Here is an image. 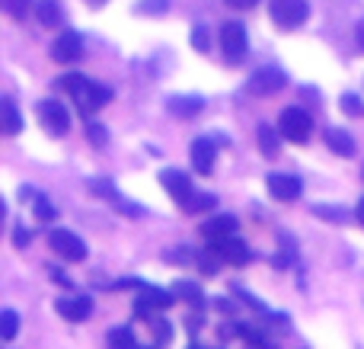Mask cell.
<instances>
[{"label": "cell", "instance_id": "6da1fadb", "mask_svg": "<svg viewBox=\"0 0 364 349\" xmlns=\"http://www.w3.org/2000/svg\"><path fill=\"white\" fill-rule=\"evenodd\" d=\"M58 87L68 90V93L74 96L77 113H80V115L100 113V109L106 106L109 100H112V90H109L106 83H93V80H87L83 74H68V77H61V80H58Z\"/></svg>", "mask_w": 364, "mask_h": 349}, {"label": "cell", "instance_id": "d6986e66", "mask_svg": "<svg viewBox=\"0 0 364 349\" xmlns=\"http://www.w3.org/2000/svg\"><path fill=\"white\" fill-rule=\"evenodd\" d=\"M282 132H275L272 125H259L256 132V141H259V151L265 154V157H275L278 154V145H282V138H278Z\"/></svg>", "mask_w": 364, "mask_h": 349}, {"label": "cell", "instance_id": "f35d334b", "mask_svg": "<svg viewBox=\"0 0 364 349\" xmlns=\"http://www.w3.org/2000/svg\"><path fill=\"white\" fill-rule=\"evenodd\" d=\"M361 179H364V167H361Z\"/></svg>", "mask_w": 364, "mask_h": 349}, {"label": "cell", "instance_id": "603a6c76", "mask_svg": "<svg viewBox=\"0 0 364 349\" xmlns=\"http://www.w3.org/2000/svg\"><path fill=\"white\" fill-rule=\"evenodd\" d=\"M6 10V16L16 19V23H23L29 13H36V0H0Z\"/></svg>", "mask_w": 364, "mask_h": 349}, {"label": "cell", "instance_id": "7c38bea8", "mask_svg": "<svg viewBox=\"0 0 364 349\" xmlns=\"http://www.w3.org/2000/svg\"><path fill=\"white\" fill-rule=\"evenodd\" d=\"M301 179L288 177V173H269V192L278 202H297L301 199Z\"/></svg>", "mask_w": 364, "mask_h": 349}, {"label": "cell", "instance_id": "8d00e7d4", "mask_svg": "<svg viewBox=\"0 0 364 349\" xmlns=\"http://www.w3.org/2000/svg\"><path fill=\"white\" fill-rule=\"evenodd\" d=\"M355 38H358V45H361V48H364V19H361V23H358V26H355Z\"/></svg>", "mask_w": 364, "mask_h": 349}, {"label": "cell", "instance_id": "1f68e13d", "mask_svg": "<svg viewBox=\"0 0 364 349\" xmlns=\"http://www.w3.org/2000/svg\"><path fill=\"white\" fill-rule=\"evenodd\" d=\"M87 132H90V141H93L96 147L106 145V141H109V128H106V125H96V122H90Z\"/></svg>", "mask_w": 364, "mask_h": 349}, {"label": "cell", "instance_id": "83f0119b", "mask_svg": "<svg viewBox=\"0 0 364 349\" xmlns=\"http://www.w3.org/2000/svg\"><path fill=\"white\" fill-rule=\"evenodd\" d=\"M314 212H316L320 218H326V222H336V224L348 222L346 209H339V205H314Z\"/></svg>", "mask_w": 364, "mask_h": 349}, {"label": "cell", "instance_id": "277c9868", "mask_svg": "<svg viewBox=\"0 0 364 349\" xmlns=\"http://www.w3.org/2000/svg\"><path fill=\"white\" fill-rule=\"evenodd\" d=\"M284 87H288V74H284L282 68H275V64L259 68L256 74L250 77V83H246V90H250L252 96H275V93H282Z\"/></svg>", "mask_w": 364, "mask_h": 349}, {"label": "cell", "instance_id": "d590c367", "mask_svg": "<svg viewBox=\"0 0 364 349\" xmlns=\"http://www.w3.org/2000/svg\"><path fill=\"white\" fill-rule=\"evenodd\" d=\"M355 218H358V224L364 228V199H358V205H355Z\"/></svg>", "mask_w": 364, "mask_h": 349}, {"label": "cell", "instance_id": "f1b7e54d", "mask_svg": "<svg viewBox=\"0 0 364 349\" xmlns=\"http://www.w3.org/2000/svg\"><path fill=\"white\" fill-rule=\"evenodd\" d=\"M192 48L198 51V55H205V51L211 48V38H208L205 26H195V29H192Z\"/></svg>", "mask_w": 364, "mask_h": 349}, {"label": "cell", "instance_id": "8992f818", "mask_svg": "<svg viewBox=\"0 0 364 349\" xmlns=\"http://www.w3.org/2000/svg\"><path fill=\"white\" fill-rule=\"evenodd\" d=\"M220 48H224V58L230 64L246 61V48H250V42H246L243 23H224L220 26Z\"/></svg>", "mask_w": 364, "mask_h": 349}, {"label": "cell", "instance_id": "2e32d148", "mask_svg": "<svg viewBox=\"0 0 364 349\" xmlns=\"http://www.w3.org/2000/svg\"><path fill=\"white\" fill-rule=\"evenodd\" d=\"M326 145H329V151L339 154V157H355V138L346 132V128H329Z\"/></svg>", "mask_w": 364, "mask_h": 349}, {"label": "cell", "instance_id": "7a4b0ae2", "mask_svg": "<svg viewBox=\"0 0 364 349\" xmlns=\"http://www.w3.org/2000/svg\"><path fill=\"white\" fill-rule=\"evenodd\" d=\"M278 132L291 141V145H304L314 135V119H310L307 109L301 106H288L282 109V119H278Z\"/></svg>", "mask_w": 364, "mask_h": 349}, {"label": "cell", "instance_id": "4dcf8cb0", "mask_svg": "<svg viewBox=\"0 0 364 349\" xmlns=\"http://www.w3.org/2000/svg\"><path fill=\"white\" fill-rule=\"evenodd\" d=\"M93 192H96V196L112 199V202H119V192H115V186L109 183V179H93Z\"/></svg>", "mask_w": 364, "mask_h": 349}, {"label": "cell", "instance_id": "4316f807", "mask_svg": "<svg viewBox=\"0 0 364 349\" xmlns=\"http://www.w3.org/2000/svg\"><path fill=\"white\" fill-rule=\"evenodd\" d=\"M339 109H342L346 115H364V100H361L358 93H342Z\"/></svg>", "mask_w": 364, "mask_h": 349}, {"label": "cell", "instance_id": "ffe728a7", "mask_svg": "<svg viewBox=\"0 0 364 349\" xmlns=\"http://www.w3.org/2000/svg\"><path fill=\"white\" fill-rule=\"evenodd\" d=\"M214 205H218V199H214L211 192H192V196L182 202V209H186L188 215H201V212H211Z\"/></svg>", "mask_w": 364, "mask_h": 349}, {"label": "cell", "instance_id": "ba28073f", "mask_svg": "<svg viewBox=\"0 0 364 349\" xmlns=\"http://www.w3.org/2000/svg\"><path fill=\"white\" fill-rule=\"evenodd\" d=\"M80 55H83V36L74 29H64L61 36L51 42V58H55L58 64H74V61H80Z\"/></svg>", "mask_w": 364, "mask_h": 349}, {"label": "cell", "instance_id": "52a82bcc", "mask_svg": "<svg viewBox=\"0 0 364 349\" xmlns=\"http://www.w3.org/2000/svg\"><path fill=\"white\" fill-rule=\"evenodd\" d=\"M38 122L48 135H68L70 132V113L58 100H42L38 103Z\"/></svg>", "mask_w": 364, "mask_h": 349}, {"label": "cell", "instance_id": "4fadbf2b", "mask_svg": "<svg viewBox=\"0 0 364 349\" xmlns=\"http://www.w3.org/2000/svg\"><path fill=\"white\" fill-rule=\"evenodd\" d=\"M192 167L198 173H211L214 170V157H218V141L214 138H205V135H201V138H195L192 141Z\"/></svg>", "mask_w": 364, "mask_h": 349}, {"label": "cell", "instance_id": "f546056e", "mask_svg": "<svg viewBox=\"0 0 364 349\" xmlns=\"http://www.w3.org/2000/svg\"><path fill=\"white\" fill-rule=\"evenodd\" d=\"M166 6H170V0H141L138 10L147 16H160V13H166Z\"/></svg>", "mask_w": 364, "mask_h": 349}, {"label": "cell", "instance_id": "e575fe53", "mask_svg": "<svg viewBox=\"0 0 364 349\" xmlns=\"http://www.w3.org/2000/svg\"><path fill=\"white\" fill-rule=\"evenodd\" d=\"M227 6H233V10H252V6L259 4V0H224Z\"/></svg>", "mask_w": 364, "mask_h": 349}, {"label": "cell", "instance_id": "5bb4252c", "mask_svg": "<svg viewBox=\"0 0 364 349\" xmlns=\"http://www.w3.org/2000/svg\"><path fill=\"white\" fill-rule=\"evenodd\" d=\"M237 231V218L233 215H211L205 224L198 228V234L205 237L208 244L211 241H220V237H227V234H233Z\"/></svg>", "mask_w": 364, "mask_h": 349}, {"label": "cell", "instance_id": "7402d4cb", "mask_svg": "<svg viewBox=\"0 0 364 349\" xmlns=\"http://www.w3.org/2000/svg\"><path fill=\"white\" fill-rule=\"evenodd\" d=\"M173 295L182 301H188V305H195V308L205 305V295H201V288L195 286V282H176V286H173Z\"/></svg>", "mask_w": 364, "mask_h": 349}, {"label": "cell", "instance_id": "8fae6325", "mask_svg": "<svg viewBox=\"0 0 364 349\" xmlns=\"http://www.w3.org/2000/svg\"><path fill=\"white\" fill-rule=\"evenodd\" d=\"M211 244L218 247V254L224 256V263H230V266H246V263H250V247H246V241H240L237 234H227Z\"/></svg>", "mask_w": 364, "mask_h": 349}, {"label": "cell", "instance_id": "3957f363", "mask_svg": "<svg viewBox=\"0 0 364 349\" xmlns=\"http://www.w3.org/2000/svg\"><path fill=\"white\" fill-rule=\"evenodd\" d=\"M269 13L272 23L282 29H301L310 16L307 0H269Z\"/></svg>", "mask_w": 364, "mask_h": 349}, {"label": "cell", "instance_id": "74e56055", "mask_svg": "<svg viewBox=\"0 0 364 349\" xmlns=\"http://www.w3.org/2000/svg\"><path fill=\"white\" fill-rule=\"evenodd\" d=\"M90 6H102V4H109V0H87Z\"/></svg>", "mask_w": 364, "mask_h": 349}, {"label": "cell", "instance_id": "ac0fdd59", "mask_svg": "<svg viewBox=\"0 0 364 349\" xmlns=\"http://www.w3.org/2000/svg\"><path fill=\"white\" fill-rule=\"evenodd\" d=\"M36 16L38 23L45 26V29H51V26L61 23V0H36Z\"/></svg>", "mask_w": 364, "mask_h": 349}, {"label": "cell", "instance_id": "d6a6232c", "mask_svg": "<svg viewBox=\"0 0 364 349\" xmlns=\"http://www.w3.org/2000/svg\"><path fill=\"white\" fill-rule=\"evenodd\" d=\"M154 333H157V343H170L173 340V327L160 318H154Z\"/></svg>", "mask_w": 364, "mask_h": 349}, {"label": "cell", "instance_id": "836d02e7", "mask_svg": "<svg viewBox=\"0 0 364 349\" xmlns=\"http://www.w3.org/2000/svg\"><path fill=\"white\" fill-rule=\"evenodd\" d=\"M29 241H32V231H26V228L13 231V244H16V247H29Z\"/></svg>", "mask_w": 364, "mask_h": 349}, {"label": "cell", "instance_id": "5b68a950", "mask_svg": "<svg viewBox=\"0 0 364 349\" xmlns=\"http://www.w3.org/2000/svg\"><path fill=\"white\" fill-rule=\"evenodd\" d=\"M48 247L55 250L61 260H68V263H80V260H87V244L80 241V237L74 234V231H64V228H55V231H48Z\"/></svg>", "mask_w": 364, "mask_h": 349}, {"label": "cell", "instance_id": "44dd1931", "mask_svg": "<svg viewBox=\"0 0 364 349\" xmlns=\"http://www.w3.org/2000/svg\"><path fill=\"white\" fill-rule=\"evenodd\" d=\"M106 343H109V349H141L138 340H134V333L128 330V327H115V330H109Z\"/></svg>", "mask_w": 364, "mask_h": 349}, {"label": "cell", "instance_id": "9a60e30c", "mask_svg": "<svg viewBox=\"0 0 364 349\" xmlns=\"http://www.w3.org/2000/svg\"><path fill=\"white\" fill-rule=\"evenodd\" d=\"M166 109H170L173 115H179V119H192V115L205 113V100H201V96L179 93V96H170V100H166Z\"/></svg>", "mask_w": 364, "mask_h": 349}, {"label": "cell", "instance_id": "e0dca14e", "mask_svg": "<svg viewBox=\"0 0 364 349\" xmlns=\"http://www.w3.org/2000/svg\"><path fill=\"white\" fill-rule=\"evenodd\" d=\"M0 115H4V135L13 138V135L23 132V115H19L16 103L13 100H0Z\"/></svg>", "mask_w": 364, "mask_h": 349}, {"label": "cell", "instance_id": "cb8c5ba5", "mask_svg": "<svg viewBox=\"0 0 364 349\" xmlns=\"http://www.w3.org/2000/svg\"><path fill=\"white\" fill-rule=\"evenodd\" d=\"M16 330H19V314L13 311V308H6V311L0 314V340H4V343H13V340H16Z\"/></svg>", "mask_w": 364, "mask_h": 349}, {"label": "cell", "instance_id": "484cf974", "mask_svg": "<svg viewBox=\"0 0 364 349\" xmlns=\"http://www.w3.org/2000/svg\"><path fill=\"white\" fill-rule=\"evenodd\" d=\"M218 263H224V256L218 254V247H214V244H211L208 250H201V254H198V269H201L205 276H214V273H218Z\"/></svg>", "mask_w": 364, "mask_h": 349}, {"label": "cell", "instance_id": "d4e9b609", "mask_svg": "<svg viewBox=\"0 0 364 349\" xmlns=\"http://www.w3.org/2000/svg\"><path fill=\"white\" fill-rule=\"evenodd\" d=\"M32 215H36L42 224H48V222H55V218H58V209L42 196V192H38V196L32 199Z\"/></svg>", "mask_w": 364, "mask_h": 349}, {"label": "cell", "instance_id": "9c48e42d", "mask_svg": "<svg viewBox=\"0 0 364 349\" xmlns=\"http://www.w3.org/2000/svg\"><path fill=\"white\" fill-rule=\"evenodd\" d=\"M160 186L166 189V196L173 199V202H186L188 196H192V179H188V173L176 170V167H166V170H160Z\"/></svg>", "mask_w": 364, "mask_h": 349}, {"label": "cell", "instance_id": "ab89813d", "mask_svg": "<svg viewBox=\"0 0 364 349\" xmlns=\"http://www.w3.org/2000/svg\"><path fill=\"white\" fill-rule=\"evenodd\" d=\"M192 349H201V346H192Z\"/></svg>", "mask_w": 364, "mask_h": 349}, {"label": "cell", "instance_id": "30bf717a", "mask_svg": "<svg viewBox=\"0 0 364 349\" xmlns=\"http://www.w3.org/2000/svg\"><path fill=\"white\" fill-rule=\"evenodd\" d=\"M55 308L64 321L80 324V321H87L90 314H93V298H90V295H70V298H58Z\"/></svg>", "mask_w": 364, "mask_h": 349}]
</instances>
